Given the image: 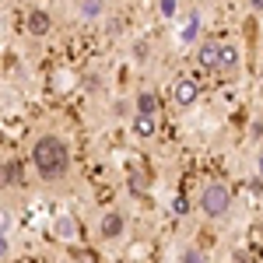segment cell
Segmentation results:
<instances>
[{"instance_id":"12","label":"cell","mask_w":263,"mask_h":263,"mask_svg":"<svg viewBox=\"0 0 263 263\" xmlns=\"http://www.w3.org/2000/svg\"><path fill=\"white\" fill-rule=\"evenodd\" d=\"M155 126H158L155 116H141V112L134 116V134H137V137H155Z\"/></svg>"},{"instance_id":"1","label":"cell","mask_w":263,"mask_h":263,"mask_svg":"<svg viewBox=\"0 0 263 263\" xmlns=\"http://www.w3.org/2000/svg\"><path fill=\"white\" fill-rule=\"evenodd\" d=\"M32 165H35L39 179H46V182L63 179L67 168H70V147H67V141L57 137V134H42L39 141L32 144Z\"/></svg>"},{"instance_id":"5","label":"cell","mask_w":263,"mask_h":263,"mask_svg":"<svg viewBox=\"0 0 263 263\" xmlns=\"http://www.w3.org/2000/svg\"><path fill=\"white\" fill-rule=\"evenodd\" d=\"M123 232H126V218H123V211H105L99 221V235L102 239H120Z\"/></svg>"},{"instance_id":"17","label":"cell","mask_w":263,"mask_h":263,"mask_svg":"<svg viewBox=\"0 0 263 263\" xmlns=\"http://www.w3.org/2000/svg\"><path fill=\"white\" fill-rule=\"evenodd\" d=\"M168 211H172L176 218H186V214H190V200H186V197H172V207H168Z\"/></svg>"},{"instance_id":"3","label":"cell","mask_w":263,"mask_h":263,"mask_svg":"<svg viewBox=\"0 0 263 263\" xmlns=\"http://www.w3.org/2000/svg\"><path fill=\"white\" fill-rule=\"evenodd\" d=\"M200 99V84L190 81V78H179V81L172 84V102L179 105V109H190V105H197Z\"/></svg>"},{"instance_id":"2","label":"cell","mask_w":263,"mask_h":263,"mask_svg":"<svg viewBox=\"0 0 263 263\" xmlns=\"http://www.w3.org/2000/svg\"><path fill=\"white\" fill-rule=\"evenodd\" d=\"M200 211L203 218H224L232 211V190L224 182H207L200 190Z\"/></svg>"},{"instance_id":"7","label":"cell","mask_w":263,"mask_h":263,"mask_svg":"<svg viewBox=\"0 0 263 263\" xmlns=\"http://www.w3.org/2000/svg\"><path fill=\"white\" fill-rule=\"evenodd\" d=\"M53 235L60 239V242H74L78 235H81V224L74 214H57V221H53Z\"/></svg>"},{"instance_id":"11","label":"cell","mask_w":263,"mask_h":263,"mask_svg":"<svg viewBox=\"0 0 263 263\" xmlns=\"http://www.w3.org/2000/svg\"><path fill=\"white\" fill-rule=\"evenodd\" d=\"M137 112L141 116H158V95L155 91H141L137 95Z\"/></svg>"},{"instance_id":"19","label":"cell","mask_w":263,"mask_h":263,"mask_svg":"<svg viewBox=\"0 0 263 263\" xmlns=\"http://www.w3.org/2000/svg\"><path fill=\"white\" fill-rule=\"evenodd\" d=\"M249 7H253V11H260V14H263V0H249Z\"/></svg>"},{"instance_id":"6","label":"cell","mask_w":263,"mask_h":263,"mask_svg":"<svg viewBox=\"0 0 263 263\" xmlns=\"http://www.w3.org/2000/svg\"><path fill=\"white\" fill-rule=\"evenodd\" d=\"M197 39H200V14L190 11V14L179 21V28H176V42H179V46H190V42H197Z\"/></svg>"},{"instance_id":"14","label":"cell","mask_w":263,"mask_h":263,"mask_svg":"<svg viewBox=\"0 0 263 263\" xmlns=\"http://www.w3.org/2000/svg\"><path fill=\"white\" fill-rule=\"evenodd\" d=\"M179 263H207V256H203V249H197V246H182Z\"/></svg>"},{"instance_id":"8","label":"cell","mask_w":263,"mask_h":263,"mask_svg":"<svg viewBox=\"0 0 263 263\" xmlns=\"http://www.w3.org/2000/svg\"><path fill=\"white\" fill-rule=\"evenodd\" d=\"M25 25H28V32H32L35 39H42V35H49V28H53V14H49L46 7H32Z\"/></svg>"},{"instance_id":"16","label":"cell","mask_w":263,"mask_h":263,"mask_svg":"<svg viewBox=\"0 0 263 263\" xmlns=\"http://www.w3.org/2000/svg\"><path fill=\"white\" fill-rule=\"evenodd\" d=\"M11 228H14V214H11V207H0V235H11Z\"/></svg>"},{"instance_id":"13","label":"cell","mask_w":263,"mask_h":263,"mask_svg":"<svg viewBox=\"0 0 263 263\" xmlns=\"http://www.w3.org/2000/svg\"><path fill=\"white\" fill-rule=\"evenodd\" d=\"M102 11H105V4H102V0H81V18L84 21L102 18Z\"/></svg>"},{"instance_id":"4","label":"cell","mask_w":263,"mask_h":263,"mask_svg":"<svg viewBox=\"0 0 263 263\" xmlns=\"http://www.w3.org/2000/svg\"><path fill=\"white\" fill-rule=\"evenodd\" d=\"M218 57H221V39H200L197 46V63H200L203 70H218Z\"/></svg>"},{"instance_id":"10","label":"cell","mask_w":263,"mask_h":263,"mask_svg":"<svg viewBox=\"0 0 263 263\" xmlns=\"http://www.w3.org/2000/svg\"><path fill=\"white\" fill-rule=\"evenodd\" d=\"M25 182V168L21 162H0V190H11V186H21Z\"/></svg>"},{"instance_id":"15","label":"cell","mask_w":263,"mask_h":263,"mask_svg":"<svg viewBox=\"0 0 263 263\" xmlns=\"http://www.w3.org/2000/svg\"><path fill=\"white\" fill-rule=\"evenodd\" d=\"M158 14L165 21H176L179 18V0H158Z\"/></svg>"},{"instance_id":"20","label":"cell","mask_w":263,"mask_h":263,"mask_svg":"<svg viewBox=\"0 0 263 263\" xmlns=\"http://www.w3.org/2000/svg\"><path fill=\"white\" fill-rule=\"evenodd\" d=\"M256 168H260V179H263V151H260V158H256Z\"/></svg>"},{"instance_id":"18","label":"cell","mask_w":263,"mask_h":263,"mask_svg":"<svg viewBox=\"0 0 263 263\" xmlns=\"http://www.w3.org/2000/svg\"><path fill=\"white\" fill-rule=\"evenodd\" d=\"M11 253V235H0V260Z\"/></svg>"},{"instance_id":"9","label":"cell","mask_w":263,"mask_h":263,"mask_svg":"<svg viewBox=\"0 0 263 263\" xmlns=\"http://www.w3.org/2000/svg\"><path fill=\"white\" fill-rule=\"evenodd\" d=\"M239 63H242V53H239V46H235V42H221L218 70H221V74H235V70H239Z\"/></svg>"}]
</instances>
